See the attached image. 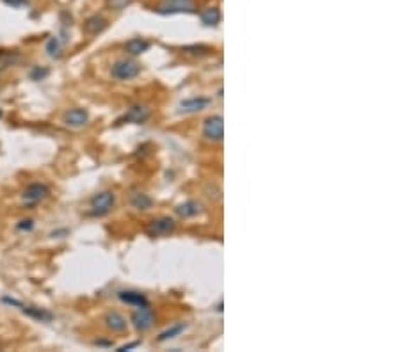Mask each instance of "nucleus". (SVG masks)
I'll list each match as a JSON object with an SVG mask.
<instances>
[{
  "label": "nucleus",
  "mask_w": 400,
  "mask_h": 352,
  "mask_svg": "<svg viewBox=\"0 0 400 352\" xmlns=\"http://www.w3.org/2000/svg\"><path fill=\"white\" fill-rule=\"evenodd\" d=\"M139 73H140V64L132 59H120L112 64V68H110L112 78L120 82L132 80V78H135Z\"/></svg>",
  "instance_id": "1"
},
{
  "label": "nucleus",
  "mask_w": 400,
  "mask_h": 352,
  "mask_svg": "<svg viewBox=\"0 0 400 352\" xmlns=\"http://www.w3.org/2000/svg\"><path fill=\"white\" fill-rule=\"evenodd\" d=\"M158 14H180V13H187L192 14L196 13V2L194 0H162L160 4L157 6Z\"/></svg>",
  "instance_id": "2"
},
{
  "label": "nucleus",
  "mask_w": 400,
  "mask_h": 352,
  "mask_svg": "<svg viewBox=\"0 0 400 352\" xmlns=\"http://www.w3.org/2000/svg\"><path fill=\"white\" fill-rule=\"evenodd\" d=\"M114 203H116V197H114V194L110 192V190H103V192L96 194L95 197L91 199V203H89V214L91 215H105L110 212V208L114 207Z\"/></svg>",
  "instance_id": "3"
},
{
  "label": "nucleus",
  "mask_w": 400,
  "mask_h": 352,
  "mask_svg": "<svg viewBox=\"0 0 400 352\" xmlns=\"http://www.w3.org/2000/svg\"><path fill=\"white\" fill-rule=\"evenodd\" d=\"M203 135L208 141H222L224 137V121L221 116H210L203 123Z\"/></svg>",
  "instance_id": "4"
},
{
  "label": "nucleus",
  "mask_w": 400,
  "mask_h": 352,
  "mask_svg": "<svg viewBox=\"0 0 400 352\" xmlns=\"http://www.w3.org/2000/svg\"><path fill=\"white\" fill-rule=\"evenodd\" d=\"M176 228V222L175 219L171 217H158V219H153V221H150V224H148L146 231L150 237H165L169 235V233H173Z\"/></svg>",
  "instance_id": "5"
},
{
  "label": "nucleus",
  "mask_w": 400,
  "mask_h": 352,
  "mask_svg": "<svg viewBox=\"0 0 400 352\" xmlns=\"http://www.w3.org/2000/svg\"><path fill=\"white\" fill-rule=\"evenodd\" d=\"M153 311H151L150 306H144V308H137V311L132 313V324L137 331H146L153 326Z\"/></svg>",
  "instance_id": "6"
},
{
  "label": "nucleus",
  "mask_w": 400,
  "mask_h": 352,
  "mask_svg": "<svg viewBox=\"0 0 400 352\" xmlns=\"http://www.w3.org/2000/svg\"><path fill=\"white\" fill-rule=\"evenodd\" d=\"M148 118H150V109H148L146 105H140V103H137V105H132L130 109L127 110V114H125L121 120H118V125H121V123L140 125V123H144Z\"/></svg>",
  "instance_id": "7"
},
{
  "label": "nucleus",
  "mask_w": 400,
  "mask_h": 352,
  "mask_svg": "<svg viewBox=\"0 0 400 352\" xmlns=\"http://www.w3.org/2000/svg\"><path fill=\"white\" fill-rule=\"evenodd\" d=\"M46 196H48V187L43 183H31L23 192V203L27 207H32V204L45 199Z\"/></svg>",
  "instance_id": "8"
},
{
  "label": "nucleus",
  "mask_w": 400,
  "mask_h": 352,
  "mask_svg": "<svg viewBox=\"0 0 400 352\" xmlns=\"http://www.w3.org/2000/svg\"><path fill=\"white\" fill-rule=\"evenodd\" d=\"M89 121V112L85 109H71L68 112H64L63 123L70 128H80L84 125H88Z\"/></svg>",
  "instance_id": "9"
},
{
  "label": "nucleus",
  "mask_w": 400,
  "mask_h": 352,
  "mask_svg": "<svg viewBox=\"0 0 400 352\" xmlns=\"http://www.w3.org/2000/svg\"><path fill=\"white\" fill-rule=\"evenodd\" d=\"M103 322H105V326L112 333L127 331V318H125L121 313H118V311H109V313L105 315V318H103Z\"/></svg>",
  "instance_id": "10"
},
{
  "label": "nucleus",
  "mask_w": 400,
  "mask_h": 352,
  "mask_svg": "<svg viewBox=\"0 0 400 352\" xmlns=\"http://www.w3.org/2000/svg\"><path fill=\"white\" fill-rule=\"evenodd\" d=\"M107 28V20L102 16V14H93L89 16L88 20L84 21V31L91 36H96L100 32H103Z\"/></svg>",
  "instance_id": "11"
},
{
  "label": "nucleus",
  "mask_w": 400,
  "mask_h": 352,
  "mask_svg": "<svg viewBox=\"0 0 400 352\" xmlns=\"http://www.w3.org/2000/svg\"><path fill=\"white\" fill-rule=\"evenodd\" d=\"M210 103V100L208 98H203V96H196V98H189V100H183L182 103H180V112H199V110H203L205 107Z\"/></svg>",
  "instance_id": "12"
},
{
  "label": "nucleus",
  "mask_w": 400,
  "mask_h": 352,
  "mask_svg": "<svg viewBox=\"0 0 400 352\" xmlns=\"http://www.w3.org/2000/svg\"><path fill=\"white\" fill-rule=\"evenodd\" d=\"M120 299L123 301V303L130 304V306H135V308L150 306V303H148V299H146V297H144L140 292H132V290H123V292H120Z\"/></svg>",
  "instance_id": "13"
},
{
  "label": "nucleus",
  "mask_w": 400,
  "mask_h": 352,
  "mask_svg": "<svg viewBox=\"0 0 400 352\" xmlns=\"http://www.w3.org/2000/svg\"><path fill=\"white\" fill-rule=\"evenodd\" d=\"M125 50H127L130 55H140V53L150 50V41H146V39H142V38H132L130 41H127Z\"/></svg>",
  "instance_id": "14"
},
{
  "label": "nucleus",
  "mask_w": 400,
  "mask_h": 352,
  "mask_svg": "<svg viewBox=\"0 0 400 352\" xmlns=\"http://www.w3.org/2000/svg\"><path fill=\"white\" fill-rule=\"evenodd\" d=\"M176 214L182 217H196L197 214H201V204L197 201H185L176 207Z\"/></svg>",
  "instance_id": "15"
},
{
  "label": "nucleus",
  "mask_w": 400,
  "mask_h": 352,
  "mask_svg": "<svg viewBox=\"0 0 400 352\" xmlns=\"http://www.w3.org/2000/svg\"><path fill=\"white\" fill-rule=\"evenodd\" d=\"M21 311L28 317L36 318V320H41V322H50L53 318V315L50 311L43 310V308H34V306H23L21 304Z\"/></svg>",
  "instance_id": "16"
},
{
  "label": "nucleus",
  "mask_w": 400,
  "mask_h": 352,
  "mask_svg": "<svg viewBox=\"0 0 400 352\" xmlns=\"http://www.w3.org/2000/svg\"><path fill=\"white\" fill-rule=\"evenodd\" d=\"M221 11H219V7H207V9L201 11V21H203L205 25H208V27H212V25H217L219 21H221Z\"/></svg>",
  "instance_id": "17"
},
{
  "label": "nucleus",
  "mask_w": 400,
  "mask_h": 352,
  "mask_svg": "<svg viewBox=\"0 0 400 352\" xmlns=\"http://www.w3.org/2000/svg\"><path fill=\"white\" fill-rule=\"evenodd\" d=\"M187 329V324H183V322H178V324H175L173 328L165 329L164 333H160V336H158V342H165V340H171V338H176L178 335H182L183 331Z\"/></svg>",
  "instance_id": "18"
},
{
  "label": "nucleus",
  "mask_w": 400,
  "mask_h": 352,
  "mask_svg": "<svg viewBox=\"0 0 400 352\" xmlns=\"http://www.w3.org/2000/svg\"><path fill=\"white\" fill-rule=\"evenodd\" d=\"M151 197H148L146 194H142V192H137V194H133L132 196V204L135 208H139V210H148V208L151 207Z\"/></svg>",
  "instance_id": "19"
},
{
  "label": "nucleus",
  "mask_w": 400,
  "mask_h": 352,
  "mask_svg": "<svg viewBox=\"0 0 400 352\" xmlns=\"http://www.w3.org/2000/svg\"><path fill=\"white\" fill-rule=\"evenodd\" d=\"M18 61H20V55L16 52H2L0 53V70H6V68L13 66Z\"/></svg>",
  "instance_id": "20"
},
{
  "label": "nucleus",
  "mask_w": 400,
  "mask_h": 352,
  "mask_svg": "<svg viewBox=\"0 0 400 352\" xmlns=\"http://www.w3.org/2000/svg\"><path fill=\"white\" fill-rule=\"evenodd\" d=\"M46 52H48V55L53 57V59L61 57V41H59V39L50 38L48 41H46Z\"/></svg>",
  "instance_id": "21"
},
{
  "label": "nucleus",
  "mask_w": 400,
  "mask_h": 352,
  "mask_svg": "<svg viewBox=\"0 0 400 352\" xmlns=\"http://www.w3.org/2000/svg\"><path fill=\"white\" fill-rule=\"evenodd\" d=\"M132 0H107V6L114 11H123L127 9V6H130Z\"/></svg>",
  "instance_id": "22"
},
{
  "label": "nucleus",
  "mask_w": 400,
  "mask_h": 352,
  "mask_svg": "<svg viewBox=\"0 0 400 352\" xmlns=\"http://www.w3.org/2000/svg\"><path fill=\"white\" fill-rule=\"evenodd\" d=\"M185 52H190V53H194V55H197V53H208L210 52V48H208V46H187L185 48Z\"/></svg>",
  "instance_id": "23"
},
{
  "label": "nucleus",
  "mask_w": 400,
  "mask_h": 352,
  "mask_svg": "<svg viewBox=\"0 0 400 352\" xmlns=\"http://www.w3.org/2000/svg\"><path fill=\"white\" fill-rule=\"evenodd\" d=\"M46 75H48V70H41V68H36V70L32 71V78H34V80H41V78H45Z\"/></svg>",
  "instance_id": "24"
},
{
  "label": "nucleus",
  "mask_w": 400,
  "mask_h": 352,
  "mask_svg": "<svg viewBox=\"0 0 400 352\" xmlns=\"http://www.w3.org/2000/svg\"><path fill=\"white\" fill-rule=\"evenodd\" d=\"M32 226H34L32 219H23V221H20V224H18L16 228L18 229H32Z\"/></svg>",
  "instance_id": "25"
},
{
  "label": "nucleus",
  "mask_w": 400,
  "mask_h": 352,
  "mask_svg": "<svg viewBox=\"0 0 400 352\" xmlns=\"http://www.w3.org/2000/svg\"><path fill=\"white\" fill-rule=\"evenodd\" d=\"M2 2L11 7H20V6H23V4H27V0H2Z\"/></svg>",
  "instance_id": "26"
},
{
  "label": "nucleus",
  "mask_w": 400,
  "mask_h": 352,
  "mask_svg": "<svg viewBox=\"0 0 400 352\" xmlns=\"http://www.w3.org/2000/svg\"><path fill=\"white\" fill-rule=\"evenodd\" d=\"M139 345V342H133V343H128V345H123V347H120V352H125V350H130L133 349V347H137Z\"/></svg>",
  "instance_id": "27"
},
{
  "label": "nucleus",
  "mask_w": 400,
  "mask_h": 352,
  "mask_svg": "<svg viewBox=\"0 0 400 352\" xmlns=\"http://www.w3.org/2000/svg\"><path fill=\"white\" fill-rule=\"evenodd\" d=\"M0 118H2V110H0Z\"/></svg>",
  "instance_id": "28"
}]
</instances>
